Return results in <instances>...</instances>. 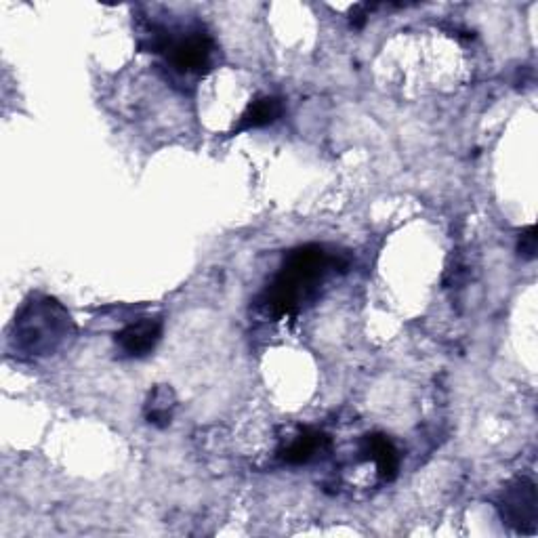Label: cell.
I'll list each match as a JSON object with an SVG mask.
<instances>
[{
  "instance_id": "6da1fadb",
  "label": "cell",
  "mask_w": 538,
  "mask_h": 538,
  "mask_svg": "<svg viewBox=\"0 0 538 538\" xmlns=\"http://www.w3.org/2000/svg\"><path fill=\"white\" fill-rule=\"evenodd\" d=\"M335 265L322 246L305 244L293 248L284 257L280 272L265 288L259 305L267 316L280 320L284 316H295L301 305L314 295L326 272Z\"/></svg>"
},
{
  "instance_id": "7a4b0ae2",
  "label": "cell",
  "mask_w": 538,
  "mask_h": 538,
  "mask_svg": "<svg viewBox=\"0 0 538 538\" xmlns=\"http://www.w3.org/2000/svg\"><path fill=\"white\" fill-rule=\"evenodd\" d=\"M74 322L66 307L51 297H32L15 316L11 349L19 360H38L57 354L74 339Z\"/></svg>"
},
{
  "instance_id": "3957f363",
  "label": "cell",
  "mask_w": 538,
  "mask_h": 538,
  "mask_svg": "<svg viewBox=\"0 0 538 538\" xmlns=\"http://www.w3.org/2000/svg\"><path fill=\"white\" fill-rule=\"evenodd\" d=\"M141 49L158 53L179 76H204L213 70L217 47L211 34L202 26L190 28H156L148 26L139 40Z\"/></svg>"
},
{
  "instance_id": "277c9868",
  "label": "cell",
  "mask_w": 538,
  "mask_h": 538,
  "mask_svg": "<svg viewBox=\"0 0 538 538\" xmlns=\"http://www.w3.org/2000/svg\"><path fill=\"white\" fill-rule=\"evenodd\" d=\"M496 509L505 526L517 534H534L538 520L536 486L528 478L511 480L496 499Z\"/></svg>"
},
{
  "instance_id": "5b68a950",
  "label": "cell",
  "mask_w": 538,
  "mask_h": 538,
  "mask_svg": "<svg viewBox=\"0 0 538 538\" xmlns=\"http://www.w3.org/2000/svg\"><path fill=\"white\" fill-rule=\"evenodd\" d=\"M162 337V322L158 318H143L124 326L120 333H116V345L124 356L129 358H143L158 345Z\"/></svg>"
},
{
  "instance_id": "8992f818",
  "label": "cell",
  "mask_w": 538,
  "mask_h": 538,
  "mask_svg": "<svg viewBox=\"0 0 538 538\" xmlns=\"http://www.w3.org/2000/svg\"><path fill=\"white\" fill-rule=\"evenodd\" d=\"M362 459L372 461L385 482H393L400 469V454L385 433H368L362 440Z\"/></svg>"
},
{
  "instance_id": "52a82bcc",
  "label": "cell",
  "mask_w": 538,
  "mask_h": 538,
  "mask_svg": "<svg viewBox=\"0 0 538 538\" xmlns=\"http://www.w3.org/2000/svg\"><path fill=\"white\" fill-rule=\"evenodd\" d=\"M330 448V438L322 431L316 429H303L295 440L280 450V459L286 465H305L314 461L318 454Z\"/></svg>"
},
{
  "instance_id": "ba28073f",
  "label": "cell",
  "mask_w": 538,
  "mask_h": 538,
  "mask_svg": "<svg viewBox=\"0 0 538 538\" xmlns=\"http://www.w3.org/2000/svg\"><path fill=\"white\" fill-rule=\"evenodd\" d=\"M282 112H284V103L280 97H274V95L257 97L255 101L248 103V108L242 112V116L234 124L230 135L269 127V124H274L282 116Z\"/></svg>"
},
{
  "instance_id": "9c48e42d",
  "label": "cell",
  "mask_w": 538,
  "mask_h": 538,
  "mask_svg": "<svg viewBox=\"0 0 538 538\" xmlns=\"http://www.w3.org/2000/svg\"><path fill=\"white\" fill-rule=\"evenodd\" d=\"M175 406H177L175 391L169 385H156L150 391V398L146 402V408H143V415H146V421L150 425L164 429L173 421Z\"/></svg>"
},
{
  "instance_id": "30bf717a",
  "label": "cell",
  "mask_w": 538,
  "mask_h": 538,
  "mask_svg": "<svg viewBox=\"0 0 538 538\" xmlns=\"http://www.w3.org/2000/svg\"><path fill=\"white\" fill-rule=\"evenodd\" d=\"M538 251V242H536V227L528 225L526 230L520 234V240H517V255L526 261H534Z\"/></svg>"
},
{
  "instance_id": "8fae6325",
  "label": "cell",
  "mask_w": 538,
  "mask_h": 538,
  "mask_svg": "<svg viewBox=\"0 0 538 538\" xmlns=\"http://www.w3.org/2000/svg\"><path fill=\"white\" fill-rule=\"evenodd\" d=\"M377 5H368V3H364V5H356L354 9H351V26H354V28H362L364 24H366V17L370 15V11L372 9H375Z\"/></svg>"
}]
</instances>
